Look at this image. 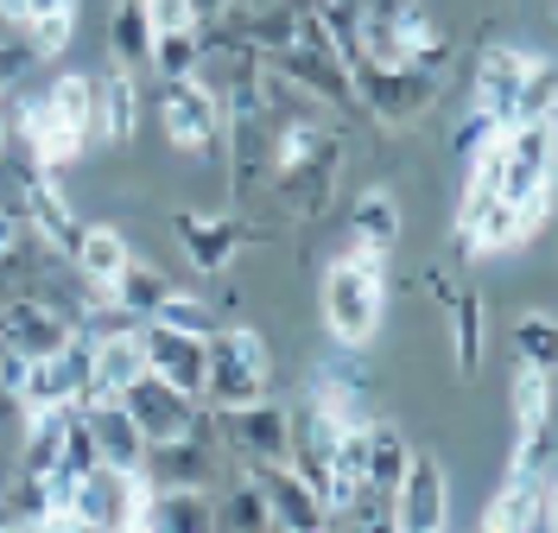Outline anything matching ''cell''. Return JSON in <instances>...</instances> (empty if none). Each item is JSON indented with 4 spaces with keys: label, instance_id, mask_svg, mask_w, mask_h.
I'll list each match as a JSON object with an SVG mask.
<instances>
[{
    "label": "cell",
    "instance_id": "1",
    "mask_svg": "<svg viewBox=\"0 0 558 533\" xmlns=\"http://www.w3.org/2000/svg\"><path fill=\"white\" fill-rule=\"evenodd\" d=\"M387 318V261L368 249H349L330 261L324 274V324L343 350L375 343V330Z\"/></svg>",
    "mask_w": 558,
    "mask_h": 533
},
{
    "label": "cell",
    "instance_id": "2",
    "mask_svg": "<svg viewBox=\"0 0 558 533\" xmlns=\"http://www.w3.org/2000/svg\"><path fill=\"white\" fill-rule=\"evenodd\" d=\"M274 393V355L267 337L247 330V324H222L204 337V400L209 413L222 407H247V400H267Z\"/></svg>",
    "mask_w": 558,
    "mask_h": 533
},
{
    "label": "cell",
    "instance_id": "3",
    "mask_svg": "<svg viewBox=\"0 0 558 533\" xmlns=\"http://www.w3.org/2000/svg\"><path fill=\"white\" fill-rule=\"evenodd\" d=\"M159 128H166L172 153H184L191 166H222V134H229V121H222V102L209 96L197 76H172V83H166V96H159Z\"/></svg>",
    "mask_w": 558,
    "mask_h": 533
},
{
    "label": "cell",
    "instance_id": "4",
    "mask_svg": "<svg viewBox=\"0 0 558 533\" xmlns=\"http://www.w3.org/2000/svg\"><path fill=\"white\" fill-rule=\"evenodd\" d=\"M58 508L76 514V528L89 533H128L146 508V483L140 470H114V463H96L89 476H76L70 489H58Z\"/></svg>",
    "mask_w": 558,
    "mask_h": 533
},
{
    "label": "cell",
    "instance_id": "5",
    "mask_svg": "<svg viewBox=\"0 0 558 533\" xmlns=\"http://www.w3.org/2000/svg\"><path fill=\"white\" fill-rule=\"evenodd\" d=\"M393 508H387V521L393 533H451V483H445V463L413 451L407 458V476L393 483Z\"/></svg>",
    "mask_w": 558,
    "mask_h": 533
},
{
    "label": "cell",
    "instance_id": "6",
    "mask_svg": "<svg viewBox=\"0 0 558 533\" xmlns=\"http://www.w3.org/2000/svg\"><path fill=\"white\" fill-rule=\"evenodd\" d=\"M209 432L229 438L247 463H286L292 458V413L279 400H247V407H222L209 413Z\"/></svg>",
    "mask_w": 558,
    "mask_h": 533
},
{
    "label": "cell",
    "instance_id": "7",
    "mask_svg": "<svg viewBox=\"0 0 558 533\" xmlns=\"http://www.w3.org/2000/svg\"><path fill=\"white\" fill-rule=\"evenodd\" d=\"M83 388H89V337L70 330L51 355H33L26 388H20V407H76Z\"/></svg>",
    "mask_w": 558,
    "mask_h": 533
},
{
    "label": "cell",
    "instance_id": "8",
    "mask_svg": "<svg viewBox=\"0 0 558 533\" xmlns=\"http://www.w3.org/2000/svg\"><path fill=\"white\" fill-rule=\"evenodd\" d=\"M349 89H355V102H368L375 114H387V121H413L418 108L432 102L438 76H418L413 64L381 71V64H362V58H349Z\"/></svg>",
    "mask_w": 558,
    "mask_h": 533
},
{
    "label": "cell",
    "instance_id": "9",
    "mask_svg": "<svg viewBox=\"0 0 558 533\" xmlns=\"http://www.w3.org/2000/svg\"><path fill=\"white\" fill-rule=\"evenodd\" d=\"M140 350H146V375H159L166 388L191 393V400L204 393V337L146 318V324H140Z\"/></svg>",
    "mask_w": 558,
    "mask_h": 533
},
{
    "label": "cell",
    "instance_id": "10",
    "mask_svg": "<svg viewBox=\"0 0 558 533\" xmlns=\"http://www.w3.org/2000/svg\"><path fill=\"white\" fill-rule=\"evenodd\" d=\"M121 407H128V420L140 426L146 445H172V438H184V432L197 426V400L166 388L159 375H140L134 388L121 393Z\"/></svg>",
    "mask_w": 558,
    "mask_h": 533
},
{
    "label": "cell",
    "instance_id": "11",
    "mask_svg": "<svg viewBox=\"0 0 558 533\" xmlns=\"http://www.w3.org/2000/svg\"><path fill=\"white\" fill-rule=\"evenodd\" d=\"M267 496V514H274V533H330V514L305 476H292L286 463H254L247 470Z\"/></svg>",
    "mask_w": 558,
    "mask_h": 533
},
{
    "label": "cell",
    "instance_id": "12",
    "mask_svg": "<svg viewBox=\"0 0 558 533\" xmlns=\"http://www.w3.org/2000/svg\"><path fill=\"white\" fill-rule=\"evenodd\" d=\"M70 330H76V324H70L58 305H45L38 292H13V299H0V350H13V355H51Z\"/></svg>",
    "mask_w": 558,
    "mask_h": 533
},
{
    "label": "cell",
    "instance_id": "13",
    "mask_svg": "<svg viewBox=\"0 0 558 533\" xmlns=\"http://www.w3.org/2000/svg\"><path fill=\"white\" fill-rule=\"evenodd\" d=\"M553 533V483H526V476H508L495 496L483 501V528L476 533Z\"/></svg>",
    "mask_w": 558,
    "mask_h": 533
},
{
    "label": "cell",
    "instance_id": "14",
    "mask_svg": "<svg viewBox=\"0 0 558 533\" xmlns=\"http://www.w3.org/2000/svg\"><path fill=\"white\" fill-rule=\"evenodd\" d=\"M140 375H146L140 330H121V337H89V388H83V400H121Z\"/></svg>",
    "mask_w": 558,
    "mask_h": 533
},
{
    "label": "cell",
    "instance_id": "15",
    "mask_svg": "<svg viewBox=\"0 0 558 533\" xmlns=\"http://www.w3.org/2000/svg\"><path fill=\"white\" fill-rule=\"evenodd\" d=\"M172 235L184 242V254H191V267L197 274H222L229 267V254L242 249V222L222 210H178L172 216Z\"/></svg>",
    "mask_w": 558,
    "mask_h": 533
},
{
    "label": "cell",
    "instance_id": "16",
    "mask_svg": "<svg viewBox=\"0 0 558 533\" xmlns=\"http://www.w3.org/2000/svg\"><path fill=\"white\" fill-rule=\"evenodd\" d=\"M526 71H533V58H526L521 45H495V51H483V64H476V114H488L495 128H508Z\"/></svg>",
    "mask_w": 558,
    "mask_h": 533
},
{
    "label": "cell",
    "instance_id": "17",
    "mask_svg": "<svg viewBox=\"0 0 558 533\" xmlns=\"http://www.w3.org/2000/svg\"><path fill=\"white\" fill-rule=\"evenodd\" d=\"M76 413H83V426H89V438H96V458L114 463V470H140L146 438H140V426L128 420L121 400H76Z\"/></svg>",
    "mask_w": 558,
    "mask_h": 533
},
{
    "label": "cell",
    "instance_id": "18",
    "mask_svg": "<svg viewBox=\"0 0 558 533\" xmlns=\"http://www.w3.org/2000/svg\"><path fill=\"white\" fill-rule=\"evenodd\" d=\"M128 261H134V242L121 235V229H108V222H89L83 235H76V249H70V267H76V280L108 292V286L128 274Z\"/></svg>",
    "mask_w": 558,
    "mask_h": 533
},
{
    "label": "cell",
    "instance_id": "19",
    "mask_svg": "<svg viewBox=\"0 0 558 533\" xmlns=\"http://www.w3.org/2000/svg\"><path fill=\"white\" fill-rule=\"evenodd\" d=\"M407 458H413V445H407V432L393 420H368L362 426V489L393 496V483L407 476Z\"/></svg>",
    "mask_w": 558,
    "mask_h": 533
},
{
    "label": "cell",
    "instance_id": "20",
    "mask_svg": "<svg viewBox=\"0 0 558 533\" xmlns=\"http://www.w3.org/2000/svg\"><path fill=\"white\" fill-rule=\"evenodd\" d=\"M134 528L146 533H216L209 521V489H146Z\"/></svg>",
    "mask_w": 558,
    "mask_h": 533
},
{
    "label": "cell",
    "instance_id": "21",
    "mask_svg": "<svg viewBox=\"0 0 558 533\" xmlns=\"http://www.w3.org/2000/svg\"><path fill=\"white\" fill-rule=\"evenodd\" d=\"M70 420H76V407H26V451H20V470L26 476H51L58 470Z\"/></svg>",
    "mask_w": 558,
    "mask_h": 533
},
{
    "label": "cell",
    "instance_id": "22",
    "mask_svg": "<svg viewBox=\"0 0 558 533\" xmlns=\"http://www.w3.org/2000/svg\"><path fill=\"white\" fill-rule=\"evenodd\" d=\"M134 128H140V89H134V71H114L96 76V134L102 141H134Z\"/></svg>",
    "mask_w": 558,
    "mask_h": 533
},
{
    "label": "cell",
    "instance_id": "23",
    "mask_svg": "<svg viewBox=\"0 0 558 533\" xmlns=\"http://www.w3.org/2000/svg\"><path fill=\"white\" fill-rule=\"evenodd\" d=\"M209 521H216V533H274V514H267V496L254 476H235L222 496L209 489Z\"/></svg>",
    "mask_w": 558,
    "mask_h": 533
},
{
    "label": "cell",
    "instance_id": "24",
    "mask_svg": "<svg viewBox=\"0 0 558 533\" xmlns=\"http://www.w3.org/2000/svg\"><path fill=\"white\" fill-rule=\"evenodd\" d=\"M349 229H355V249H368V254H393V242H400V197L393 191H362L355 197V210H349Z\"/></svg>",
    "mask_w": 558,
    "mask_h": 533
},
{
    "label": "cell",
    "instance_id": "25",
    "mask_svg": "<svg viewBox=\"0 0 558 533\" xmlns=\"http://www.w3.org/2000/svg\"><path fill=\"white\" fill-rule=\"evenodd\" d=\"M108 299H114V305H121L134 324H146L159 305H166V299H172V274H159L153 261H140V254H134V261H128V274L108 286Z\"/></svg>",
    "mask_w": 558,
    "mask_h": 533
},
{
    "label": "cell",
    "instance_id": "26",
    "mask_svg": "<svg viewBox=\"0 0 558 533\" xmlns=\"http://www.w3.org/2000/svg\"><path fill=\"white\" fill-rule=\"evenodd\" d=\"M108 51L121 71H146L153 58V20H146V0H114L108 13Z\"/></svg>",
    "mask_w": 558,
    "mask_h": 533
},
{
    "label": "cell",
    "instance_id": "27",
    "mask_svg": "<svg viewBox=\"0 0 558 533\" xmlns=\"http://www.w3.org/2000/svg\"><path fill=\"white\" fill-rule=\"evenodd\" d=\"M58 514V489H51V476H13V489L0 496V528H45Z\"/></svg>",
    "mask_w": 558,
    "mask_h": 533
},
{
    "label": "cell",
    "instance_id": "28",
    "mask_svg": "<svg viewBox=\"0 0 558 533\" xmlns=\"http://www.w3.org/2000/svg\"><path fill=\"white\" fill-rule=\"evenodd\" d=\"M45 96H51V114L64 121L70 134H83V141H102V134H96V76H58Z\"/></svg>",
    "mask_w": 558,
    "mask_h": 533
},
{
    "label": "cell",
    "instance_id": "29",
    "mask_svg": "<svg viewBox=\"0 0 558 533\" xmlns=\"http://www.w3.org/2000/svg\"><path fill=\"white\" fill-rule=\"evenodd\" d=\"M153 71L166 76H197V64H204V33L197 26H184V33H153V58H146Z\"/></svg>",
    "mask_w": 558,
    "mask_h": 533
},
{
    "label": "cell",
    "instance_id": "30",
    "mask_svg": "<svg viewBox=\"0 0 558 533\" xmlns=\"http://www.w3.org/2000/svg\"><path fill=\"white\" fill-rule=\"evenodd\" d=\"M553 96H558V71H553V58H539V64L526 71L521 96H514L508 128H521V121H553Z\"/></svg>",
    "mask_w": 558,
    "mask_h": 533
},
{
    "label": "cell",
    "instance_id": "31",
    "mask_svg": "<svg viewBox=\"0 0 558 533\" xmlns=\"http://www.w3.org/2000/svg\"><path fill=\"white\" fill-rule=\"evenodd\" d=\"M451 318H457V368L476 375L483 368V292L451 299Z\"/></svg>",
    "mask_w": 558,
    "mask_h": 533
},
{
    "label": "cell",
    "instance_id": "32",
    "mask_svg": "<svg viewBox=\"0 0 558 533\" xmlns=\"http://www.w3.org/2000/svg\"><path fill=\"white\" fill-rule=\"evenodd\" d=\"M508 476H526V483H553V420L539 426H521V451H514V470Z\"/></svg>",
    "mask_w": 558,
    "mask_h": 533
},
{
    "label": "cell",
    "instance_id": "33",
    "mask_svg": "<svg viewBox=\"0 0 558 533\" xmlns=\"http://www.w3.org/2000/svg\"><path fill=\"white\" fill-rule=\"evenodd\" d=\"M514 420L521 426L553 420V368H521V381H514Z\"/></svg>",
    "mask_w": 558,
    "mask_h": 533
},
{
    "label": "cell",
    "instance_id": "34",
    "mask_svg": "<svg viewBox=\"0 0 558 533\" xmlns=\"http://www.w3.org/2000/svg\"><path fill=\"white\" fill-rule=\"evenodd\" d=\"M514 343H521L526 368H553V362H558V330H553L546 312H526V318L514 324Z\"/></svg>",
    "mask_w": 558,
    "mask_h": 533
},
{
    "label": "cell",
    "instance_id": "35",
    "mask_svg": "<svg viewBox=\"0 0 558 533\" xmlns=\"http://www.w3.org/2000/svg\"><path fill=\"white\" fill-rule=\"evenodd\" d=\"M153 318L172 324V330H191V337H209V330H222V324H216V312H209V299H191V292H178V286H172V299H166Z\"/></svg>",
    "mask_w": 558,
    "mask_h": 533
},
{
    "label": "cell",
    "instance_id": "36",
    "mask_svg": "<svg viewBox=\"0 0 558 533\" xmlns=\"http://www.w3.org/2000/svg\"><path fill=\"white\" fill-rule=\"evenodd\" d=\"M70 33H76V7H64V13H38L33 26H26V45H33L38 58H58V51H70Z\"/></svg>",
    "mask_w": 558,
    "mask_h": 533
},
{
    "label": "cell",
    "instance_id": "37",
    "mask_svg": "<svg viewBox=\"0 0 558 533\" xmlns=\"http://www.w3.org/2000/svg\"><path fill=\"white\" fill-rule=\"evenodd\" d=\"M146 20H153V33H184V26H197L191 0H146Z\"/></svg>",
    "mask_w": 558,
    "mask_h": 533
},
{
    "label": "cell",
    "instance_id": "38",
    "mask_svg": "<svg viewBox=\"0 0 558 533\" xmlns=\"http://www.w3.org/2000/svg\"><path fill=\"white\" fill-rule=\"evenodd\" d=\"M26 368H33V355H13V350H0V381H7L13 393L26 388Z\"/></svg>",
    "mask_w": 558,
    "mask_h": 533
},
{
    "label": "cell",
    "instance_id": "39",
    "mask_svg": "<svg viewBox=\"0 0 558 533\" xmlns=\"http://www.w3.org/2000/svg\"><path fill=\"white\" fill-rule=\"evenodd\" d=\"M0 20H7V26H20V33H26V20H33V0H0Z\"/></svg>",
    "mask_w": 558,
    "mask_h": 533
},
{
    "label": "cell",
    "instance_id": "40",
    "mask_svg": "<svg viewBox=\"0 0 558 533\" xmlns=\"http://www.w3.org/2000/svg\"><path fill=\"white\" fill-rule=\"evenodd\" d=\"M0 533H33V528H0Z\"/></svg>",
    "mask_w": 558,
    "mask_h": 533
},
{
    "label": "cell",
    "instance_id": "41",
    "mask_svg": "<svg viewBox=\"0 0 558 533\" xmlns=\"http://www.w3.org/2000/svg\"><path fill=\"white\" fill-rule=\"evenodd\" d=\"M128 533H146V528H128Z\"/></svg>",
    "mask_w": 558,
    "mask_h": 533
}]
</instances>
